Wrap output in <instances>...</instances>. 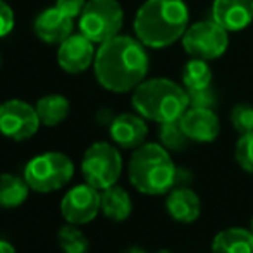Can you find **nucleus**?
<instances>
[{"instance_id": "obj_1", "label": "nucleus", "mask_w": 253, "mask_h": 253, "mask_svg": "<svg viewBox=\"0 0 253 253\" xmlns=\"http://www.w3.org/2000/svg\"><path fill=\"white\" fill-rule=\"evenodd\" d=\"M97 81L105 90L126 93L145 81L148 73V55L138 38L117 37L103 42L93 60Z\"/></svg>"}, {"instance_id": "obj_2", "label": "nucleus", "mask_w": 253, "mask_h": 253, "mask_svg": "<svg viewBox=\"0 0 253 253\" xmlns=\"http://www.w3.org/2000/svg\"><path fill=\"white\" fill-rule=\"evenodd\" d=\"M188 19L184 0H147L134 17V33L145 47L164 48L183 38Z\"/></svg>"}, {"instance_id": "obj_3", "label": "nucleus", "mask_w": 253, "mask_h": 253, "mask_svg": "<svg viewBox=\"0 0 253 253\" xmlns=\"http://www.w3.org/2000/svg\"><path fill=\"white\" fill-rule=\"evenodd\" d=\"M133 107L141 117L153 123H170L183 117L190 107L186 88L166 78H153L134 88Z\"/></svg>"}, {"instance_id": "obj_4", "label": "nucleus", "mask_w": 253, "mask_h": 253, "mask_svg": "<svg viewBox=\"0 0 253 253\" xmlns=\"http://www.w3.org/2000/svg\"><path fill=\"white\" fill-rule=\"evenodd\" d=\"M177 167L164 145L143 143L129 160V181L140 193L166 195L176 186Z\"/></svg>"}, {"instance_id": "obj_5", "label": "nucleus", "mask_w": 253, "mask_h": 253, "mask_svg": "<svg viewBox=\"0 0 253 253\" xmlns=\"http://www.w3.org/2000/svg\"><path fill=\"white\" fill-rule=\"evenodd\" d=\"M74 176V164L66 153L45 152L33 157L24 167V179L38 193H52L64 188Z\"/></svg>"}, {"instance_id": "obj_6", "label": "nucleus", "mask_w": 253, "mask_h": 253, "mask_svg": "<svg viewBox=\"0 0 253 253\" xmlns=\"http://www.w3.org/2000/svg\"><path fill=\"white\" fill-rule=\"evenodd\" d=\"M124 23L123 7L117 0H88L80 16V33L93 43L117 37Z\"/></svg>"}, {"instance_id": "obj_7", "label": "nucleus", "mask_w": 253, "mask_h": 253, "mask_svg": "<svg viewBox=\"0 0 253 253\" xmlns=\"http://www.w3.org/2000/svg\"><path fill=\"white\" fill-rule=\"evenodd\" d=\"M81 172L88 184L103 191L119 181L123 172V157L114 145L97 141L84 152Z\"/></svg>"}, {"instance_id": "obj_8", "label": "nucleus", "mask_w": 253, "mask_h": 253, "mask_svg": "<svg viewBox=\"0 0 253 253\" xmlns=\"http://www.w3.org/2000/svg\"><path fill=\"white\" fill-rule=\"evenodd\" d=\"M229 45L227 30L215 21H200L183 35V47L191 57L205 60L219 59Z\"/></svg>"}, {"instance_id": "obj_9", "label": "nucleus", "mask_w": 253, "mask_h": 253, "mask_svg": "<svg viewBox=\"0 0 253 253\" xmlns=\"http://www.w3.org/2000/svg\"><path fill=\"white\" fill-rule=\"evenodd\" d=\"M40 117L37 109L19 98L0 103V133L14 141L30 140L38 133Z\"/></svg>"}, {"instance_id": "obj_10", "label": "nucleus", "mask_w": 253, "mask_h": 253, "mask_svg": "<svg viewBox=\"0 0 253 253\" xmlns=\"http://www.w3.org/2000/svg\"><path fill=\"white\" fill-rule=\"evenodd\" d=\"M100 210V190L88 183L73 186L60 202V213L67 222L74 226L91 222Z\"/></svg>"}, {"instance_id": "obj_11", "label": "nucleus", "mask_w": 253, "mask_h": 253, "mask_svg": "<svg viewBox=\"0 0 253 253\" xmlns=\"http://www.w3.org/2000/svg\"><path fill=\"white\" fill-rule=\"evenodd\" d=\"M95 47L93 42L86 38L83 33L71 35L69 38L59 45L57 50V62L60 69L69 74H80L86 71L95 60Z\"/></svg>"}, {"instance_id": "obj_12", "label": "nucleus", "mask_w": 253, "mask_h": 253, "mask_svg": "<svg viewBox=\"0 0 253 253\" xmlns=\"http://www.w3.org/2000/svg\"><path fill=\"white\" fill-rule=\"evenodd\" d=\"M74 19L64 14L59 7L42 10L33 23L35 35L48 45H60L73 35Z\"/></svg>"}, {"instance_id": "obj_13", "label": "nucleus", "mask_w": 253, "mask_h": 253, "mask_svg": "<svg viewBox=\"0 0 253 253\" xmlns=\"http://www.w3.org/2000/svg\"><path fill=\"white\" fill-rule=\"evenodd\" d=\"M181 126L191 141L209 143L219 136L220 123L213 109H200V107H188L181 117Z\"/></svg>"}, {"instance_id": "obj_14", "label": "nucleus", "mask_w": 253, "mask_h": 253, "mask_svg": "<svg viewBox=\"0 0 253 253\" xmlns=\"http://www.w3.org/2000/svg\"><path fill=\"white\" fill-rule=\"evenodd\" d=\"M212 19L227 31H241L253 21V0H213Z\"/></svg>"}, {"instance_id": "obj_15", "label": "nucleus", "mask_w": 253, "mask_h": 253, "mask_svg": "<svg viewBox=\"0 0 253 253\" xmlns=\"http://www.w3.org/2000/svg\"><path fill=\"white\" fill-rule=\"evenodd\" d=\"M148 127L140 114H121L110 123V138L121 148H138L145 143Z\"/></svg>"}, {"instance_id": "obj_16", "label": "nucleus", "mask_w": 253, "mask_h": 253, "mask_svg": "<svg viewBox=\"0 0 253 253\" xmlns=\"http://www.w3.org/2000/svg\"><path fill=\"white\" fill-rule=\"evenodd\" d=\"M166 209L174 220L190 224L200 217L202 202L200 197L188 186H174L167 195Z\"/></svg>"}, {"instance_id": "obj_17", "label": "nucleus", "mask_w": 253, "mask_h": 253, "mask_svg": "<svg viewBox=\"0 0 253 253\" xmlns=\"http://www.w3.org/2000/svg\"><path fill=\"white\" fill-rule=\"evenodd\" d=\"M212 253H253V233L245 227H227L215 234Z\"/></svg>"}, {"instance_id": "obj_18", "label": "nucleus", "mask_w": 253, "mask_h": 253, "mask_svg": "<svg viewBox=\"0 0 253 253\" xmlns=\"http://www.w3.org/2000/svg\"><path fill=\"white\" fill-rule=\"evenodd\" d=\"M100 207L103 215L110 220H116V222L126 220L133 212V203H131L129 193L117 184L100 191Z\"/></svg>"}, {"instance_id": "obj_19", "label": "nucleus", "mask_w": 253, "mask_h": 253, "mask_svg": "<svg viewBox=\"0 0 253 253\" xmlns=\"http://www.w3.org/2000/svg\"><path fill=\"white\" fill-rule=\"evenodd\" d=\"M35 109H37V114L40 117V123L43 126L53 127V126H59L60 123H64L67 119L71 110V103L62 95L52 93L42 97L37 102Z\"/></svg>"}, {"instance_id": "obj_20", "label": "nucleus", "mask_w": 253, "mask_h": 253, "mask_svg": "<svg viewBox=\"0 0 253 253\" xmlns=\"http://www.w3.org/2000/svg\"><path fill=\"white\" fill-rule=\"evenodd\" d=\"M30 184L24 177L16 174H0V209H16L26 202L30 195Z\"/></svg>"}, {"instance_id": "obj_21", "label": "nucleus", "mask_w": 253, "mask_h": 253, "mask_svg": "<svg viewBox=\"0 0 253 253\" xmlns=\"http://www.w3.org/2000/svg\"><path fill=\"white\" fill-rule=\"evenodd\" d=\"M212 83V69L205 59H193L183 69V84L186 90H198V88L210 86Z\"/></svg>"}, {"instance_id": "obj_22", "label": "nucleus", "mask_w": 253, "mask_h": 253, "mask_svg": "<svg viewBox=\"0 0 253 253\" xmlns=\"http://www.w3.org/2000/svg\"><path fill=\"white\" fill-rule=\"evenodd\" d=\"M57 240H59V247L62 253H88L90 250L88 238L74 224H67V226L60 227Z\"/></svg>"}, {"instance_id": "obj_23", "label": "nucleus", "mask_w": 253, "mask_h": 253, "mask_svg": "<svg viewBox=\"0 0 253 253\" xmlns=\"http://www.w3.org/2000/svg\"><path fill=\"white\" fill-rule=\"evenodd\" d=\"M160 141L167 150H183L186 147L190 138L181 126V119L160 124Z\"/></svg>"}, {"instance_id": "obj_24", "label": "nucleus", "mask_w": 253, "mask_h": 253, "mask_svg": "<svg viewBox=\"0 0 253 253\" xmlns=\"http://www.w3.org/2000/svg\"><path fill=\"white\" fill-rule=\"evenodd\" d=\"M234 157L241 169L253 174V131L240 136L234 148Z\"/></svg>"}, {"instance_id": "obj_25", "label": "nucleus", "mask_w": 253, "mask_h": 253, "mask_svg": "<svg viewBox=\"0 0 253 253\" xmlns=\"http://www.w3.org/2000/svg\"><path fill=\"white\" fill-rule=\"evenodd\" d=\"M231 124L240 134L253 131V107L248 103H240L231 110Z\"/></svg>"}, {"instance_id": "obj_26", "label": "nucleus", "mask_w": 253, "mask_h": 253, "mask_svg": "<svg viewBox=\"0 0 253 253\" xmlns=\"http://www.w3.org/2000/svg\"><path fill=\"white\" fill-rule=\"evenodd\" d=\"M190 107H200V109H213L217 103V95L212 86L198 88V90H186Z\"/></svg>"}, {"instance_id": "obj_27", "label": "nucleus", "mask_w": 253, "mask_h": 253, "mask_svg": "<svg viewBox=\"0 0 253 253\" xmlns=\"http://www.w3.org/2000/svg\"><path fill=\"white\" fill-rule=\"evenodd\" d=\"M14 24H16V17H14L12 7L5 0H0V38L7 37L14 30Z\"/></svg>"}, {"instance_id": "obj_28", "label": "nucleus", "mask_w": 253, "mask_h": 253, "mask_svg": "<svg viewBox=\"0 0 253 253\" xmlns=\"http://www.w3.org/2000/svg\"><path fill=\"white\" fill-rule=\"evenodd\" d=\"M88 0H57V5L64 14H67L69 17H78L81 16L84 5H86Z\"/></svg>"}, {"instance_id": "obj_29", "label": "nucleus", "mask_w": 253, "mask_h": 253, "mask_svg": "<svg viewBox=\"0 0 253 253\" xmlns=\"http://www.w3.org/2000/svg\"><path fill=\"white\" fill-rule=\"evenodd\" d=\"M0 253H16V248L5 240H0Z\"/></svg>"}, {"instance_id": "obj_30", "label": "nucleus", "mask_w": 253, "mask_h": 253, "mask_svg": "<svg viewBox=\"0 0 253 253\" xmlns=\"http://www.w3.org/2000/svg\"><path fill=\"white\" fill-rule=\"evenodd\" d=\"M126 253H145V252L141 250V248H136V247H133V248H129V250H127Z\"/></svg>"}, {"instance_id": "obj_31", "label": "nucleus", "mask_w": 253, "mask_h": 253, "mask_svg": "<svg viewBox=\"0 0 253 253\" xmlns=\"http://www.w3.org/2000/svg\"><path fill=\"white\" fill-rule=\"evenodd\" d=\"M250 231L253 233V217H252V220H250Z\"/></svg>"}, {"instance_id": "obj_32", "label": "nucleus", "mask_w": 253, "mask_h": 253, "mask_svg": "<svg viewBox=\"0 0 253 253\" xmlns=\"http://www.w3.org/2000/svg\"><path fill=\"white\" fill-rule=\"evenodd\" d=\"M157 253H172V252H169V250H160V252H157Z\"/></svg>"}]
</instances>
